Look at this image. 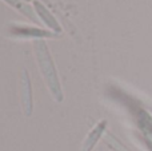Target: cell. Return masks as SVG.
Returning a JSON list of instances; mask_svg holds the SVG:
<instances>
[{
	"instance_id": "6da1fadb",
	"label": "cell",
	"mask_w": 152,
	"mask_h": 151,
	"mask_svg": "<svg viewBox=\"0 0 152 151\" xmlns=\"http://www.w3.org/2000/svg\"><path fill=\"white\" fill-rule=\"evenodd\" d=\"M145 142V146H147V149L152 151V142H148V141H144Z\"/></svg>"
}]
</instances>
